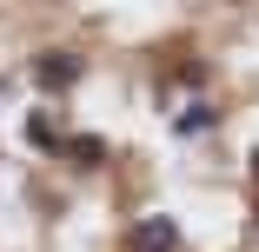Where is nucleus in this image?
<instances>
[{
	"instance_id": "f03ea898",
	"label": "nucleus",
	"mask_w": 259,
	"mask_h": 252,
	"mask_svg": "<svg viewBox=\"0 0 259 252\" xmlns=\"http://www.w3.org/2000/svg\"><path fill=\"white\" fill-rule=\"evenodd\" d=\"M33 80H40L47 93H60V86L80 80V60H73V54H40V60H33Z\"/></svg>"
},
{
	"instance_id": "7ed1b4c3",
	"label": "nucleus",
	"mask_w": 259,
	"mask_h": 252,
	"mask_svg": "<svg viewBox=\"0 0 259 252\" xmlns=\"http://www.w3.org/2000/svg\"><path fill=\"white\" fill-rule=\"evenodd\" d=\"M67 153H73V166H100V160H107V146H100L93 133H80V139H67Z\"/></svg>"
},
{
	"instance_id": "423d86ee",
	"label": "nucleus",
	"mask_w": 259,
	"mask_h": 252,
	"mask_svg": "<svg viewBox=\"0 0 259 252\" xmlns=\"http://www.w3.org/2000/svg\"><path fill=\"white\" fill-rule=\"evenodd\" d=\"M252 179H259V153H252Z\"/></svg>"
},
{
	"instance_id": "39448f33",
	"label": "nucleus",
	"mask_w": 259,
	"mask_h": 252,
	"mask_svg": "<svg viewBox=\"0 0 259 252\" xmlns=\"http://www.w3.org/2000/svg\"><path fill=\"white\" fill-rule=\"evenodd\" d=\"M27 139H33V146H60V133H54V120H47V113L27 120Z\"/></svg>"
},
{
	"instance_id": "20e7f679",
	"label": "nucleus",
	"mask_w": 259,
	"mask_h": 252,
	"mask_svg": "<svg viewBox=\"0 0 259 252\" xmlns=\"http://www.w3.org/2000/svg\"><path fill=\"white\" fill-rule=\"evenodd\" d=\"M213 126V107H186V113H173V133L186 139V133H206Z\"/></svg>"
},
{
	"instance_id": "f257e3e1",
	"label": "nucleus",
	"mask_w": 259,
	"mask_h": 252,
	"mask_svg": "<svg viewBox=\"0 0 259 252\" xmlns=\"http://www.w3.org/2000/svg\"><path fill=\"white\" fill-rule=\"evenodd\" d=\"M173 245H180V226L166 213H153V219L133 226V252H173Z\"/></svg>"
}]
</instances>
